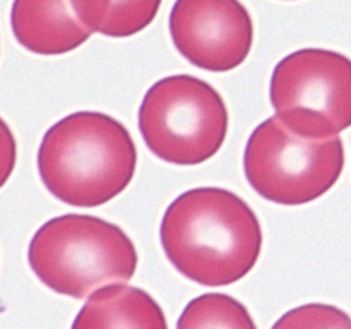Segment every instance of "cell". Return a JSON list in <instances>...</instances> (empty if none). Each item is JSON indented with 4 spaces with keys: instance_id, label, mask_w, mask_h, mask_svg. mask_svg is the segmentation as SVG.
I'll return each instance as SVG.
<instances>
[{
    "instance_id": "obj_1",
    "label": "cell",
    "mask_w": 351,
    "mask_h": 329,
    "mask_svg": "<svg viewBox=\"0 0 351 329\" xmlns=\"http://www.w3.org/2000/svg\"><path fill=\"white\" fill-rule=\"evenodd\" d=\"M160 239L168 260L204 287H228L254 269L263 249L259 218L233 192L199 187L165 211Z\"/></svg>"
},
{
    "instance_id": "obj_2",
    "label": "cell",
    "mask_w": 351,
    "mask_h": 329,
    "mask_svg": "<svg viewBox=\"0 0 351 329\" xmlns=\"http://www.w3.org/2000/svg\"><path fill=\"white\" fill-rule=\"evenodd\" d=\"M137 149L125 125L99 112H75L47 130L38 149L45 187L69 206H103L132 182Z\"/></svg>"
},
{
    "instance_id": "obj_3",
    "label": "cell",
    "mask_w": 351,
    "mask_h": 329,
    "mask_svg": "<svg viewBox=\"0 0 351 329\" xmlns=\"http://www.w3.org/2000/svg\"><path fill=\"white\" fill-rule=\"evenodd\" d=\"M27 260L43 284L84 298L108 283H125L137 269L132 240L120 226L88 215L48 219L33 235Z\"/></svg>"
},
{
    "instance_id": "obj_4",
    "label": "cell",
    "mask_w": 351,
    "mask_h": 329,
    "mask_svg": "<svg viewBox=\"0 0 351 329\" xmlns=\"http://www.w3.org/2000/svg\"><path fill=\"white\" fill-rule=\"evenodd\" d=\"M139 130L154 156L171 164H201L221 149L228 110L221 95L194 75L154 82L139 108Z\"/></svg>"
},
{
    "instance_id": "obj_5",
    "label": "cell",
    "mask_w": 351,
    "mask_h": 329,
    "mask_svg": "<svg viewBox=\"0 0 351 329\" xmlns=\"http://www.w3.org/2000/svg\"><path fill=\"white\" fill-rule=\"evenodd\" d=\"M345 168L343 141L307 139L269 117L250 134L243 170L250 187L264 199L302 206L331 191Z\"/></svg>"
},
{
    "instance_id": "obj_6",
    "label": "cell",
    "mask_w": 351,
    "mask_h": 329,
    "mask_svg": "<svg viewBox=\"0 0 351 329\" xmlns=\"http://www.w3.org/2000/svg\"><path fill=\"white\" fill-rule=\"evenodd\" d=\"M269 96L293 134L329 139L351 127V60L324 48H302L278 62Z\"/></svg>"
},
{
    "instance_id": "obj_7",
    "label": "cell",
    "mask_w": 351,
    "mask_h": 329,
    "mask_svg": "<svg viewBox=\"0 0 351 329\" xmlns=\"http://www.w3.org/2000/svg\"><path fill=\"white\" fill-rule=\"evenodd\" d=\"M175 48L192 65L228 72L252 50L254 23L240 0H177L170 14Z\"/></svg>"
},
{
    "instance_id": "obj_8",
    "label": "cell",
    "mask_w": 351,
    "mask_h": 329,
    "mask_svg": "<svg viewBox=\"0 0 351 329\" xmlns=\"http://www.w3.org/2000/svg\"><path fill=\"white\" fill-rule=\"evenodd\" d=\"M10 26L21 47L36 55H64L91 38L71 0H14Z\"/></svg>"
},
{
    "instance_id": "obj_9",
    "label": "cell",
    "mask_w": 351,
    "mask_h": 329,
    "mask_svg": "<svg viewBox=\"0 0 351 329\" xmlns=\"http://www.w3.org/2000/svg\"><path fill=\"white\" fill-rule=\"evenodd\" d=\"M71 329H168L163 308L147 291L125 284L99 288Z\"/></svg>"
},
{
    "instance_id": "obj_10",
    "label": "cell",
    "mask_w": 351,
    "mask_h": 329,
    "mask_svg": "<svg viewBox=\"0 0 351 329\" xmlns=\"http://www.w3.org/2000/svg\"><path fill=\"white\" fill-rule=\"evenodd\" d=\"M71 7L93 33L129 38L153 23L161 0H71Z\"/></svg>"
},
{
    "instance_id": "obj_11",
    "label": "cell",
    "mask_w": 351,
    "mask_h": 329,
    "mask_svg": "<svg viewBox=\"0 0 351 329\" xmlns=\"http://www.w3.org/2000/svg\"><path fill=\"white\" fill-rule=\"evenodd\" d=\"M177 329H257L245 305L226 293H204L187 304Z\"/></svg>"
},
{
    "instance_id": "obj_12",
    "label": "cell",
    "mask_w": 351,
    "mask_h": 329,
    "mask_svg": "<svg viewBox=\"0 0 351 329\" xmlns=\"http://www.w3.org/2000/svg\"><path fill=\"white\" fill-rule=\"evenodd\" d=\"M273 329H351V317L335 305L307 304L281 315Z\"/></svg>"
},
{
    "instance_id": "obj_13",
    "label": "cell",
    "mask_w": 351,
    "mask_h": 329,
    "mask_svg": "<svg viewBox=\"0 0 351 329\" xmlns=\"http://www.w3.org/2000/svg\"><path fill=\"white\" fill-rule=\"evenodd\" d=\"M17 160V144L12 130L0 117V188L12 175Z\"/></svg>"
}]
</instances>
